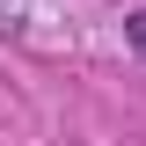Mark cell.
<instances>
[{
	"mask_svg": "<svg viewBox=\"0 0 146 146\" xmlns=\"http://www.w3.org/2000/svg\"><path fill=\"white\" fill-rule=\"evenodd\" d=\"M124 36H131V44H139V51H146V7H139V15H131V22H124Z\"/></svg>",
	"mask_w": 146,
	"mask_h": 146,
	"instance_id": "6da1fadb",
	"label": "cell"
}]
</instances>
